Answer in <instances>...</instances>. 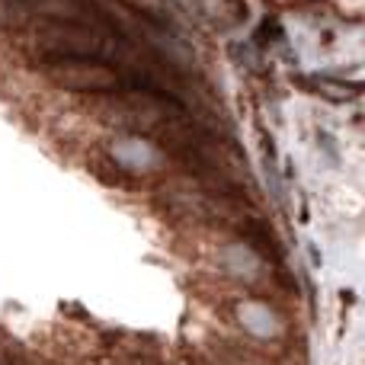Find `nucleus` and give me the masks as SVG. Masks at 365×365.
I'll use <instances>...</instances> for the list:
<instances>
[{"mask_svg": "<svg viewBox=\"0 0 365 365\" xmlns=\"http://www.w3.org/2000/svg\"><path fill=\"white\" fill-rule=\"evenodd\" d=\"M32 19L29 0H0V26L4 29H19Z\"/></svg>", "mask_w": 365, "mask_h": 365, "instance_id": "7ed1b4c3", "label": "nucleus"}, {"mask_svg": "<svg viewBox=\"0 0 365 365\" xmlns=\"http://www.w3.org/2000/svg\"><path fill=\"white\" fill-rule=\"evenodd\" d=\"M42 74L55 87L74 93H113V90H154L145 77H125L115 64L103 58H45Z\"/></svg>", "mask_w": 365, "mask_h": 365, "instance_id": "f257e3e1", "label": "nucleus"}, {"mask_svg": "<svg viewBox=\"0 0 365 365\" xmlns=\"http://www.w3.org/2000/svg\"><path fill=\"white\" fill-rule=\"evenodd\" d=\"M36 45L45 58H103L113 48L106 32L81 23H48L36 32Z\"/></svg>", "mask_w": 365, "mask_h": 365, "instance_id": "f03ea898", "label": "nucleus"}, {"mask_svg": "<svg viewBox=\"0 0 365 365\" xmlns=\"http://www.w3.org/2000/svg\"><path fill=\"white\" fill-rule=\"evenodd\" d=\"M314 87L321 90L327 100H356V96L362 93L359 83H343V81H327V77H321V81H314Z\"/></svg>", "mask_w": 365, "mask_h": 365, "instance_id": "20e7f679", "label": "nucleus"}]
</instances>
